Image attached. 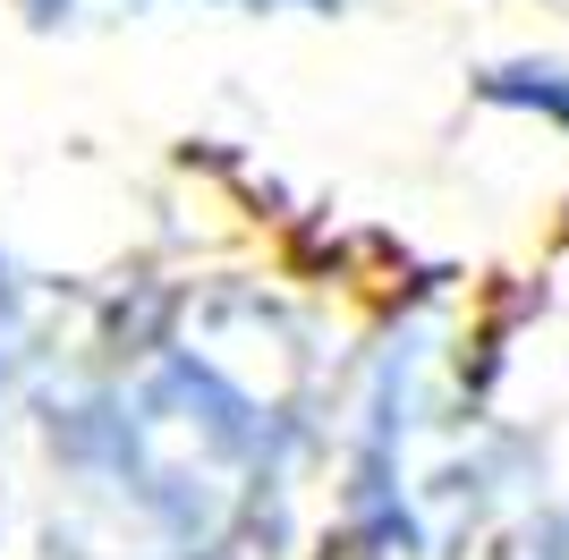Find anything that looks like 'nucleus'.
<instances>
[{"mask_svg":"<svg viewBox=\"0 0 569 560\" xmlns=\"http://www.w3.org/2000/svg\"><path fill=\"white\" fill-rule=\"evenodd\" d=\"M153 9H340V0H26L34 26H86V18H153Z\"/></svg>","mask_w":569,"mask_h":560,"instance_id":"obj_1","label":"nucleus"}]
</instances>
